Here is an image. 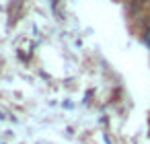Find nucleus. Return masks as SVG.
Listing matches in <instances>:
<instances>
[{
	"mask_svg": "<svg viewBox=\"0 0 150 144\" xmlns=\"http://www.w3.org/2000/svg\"><path fill=\"white\" fill-rule=\"evenodd\" d=\"M144 41H146V43L150 45V25H148V27L144 29Z\"/></svg>",
	"mask_w": 150,
	"mask_h": 144,
	"instance_id": "1",
	"label": "nucleus"
}]
</instances>
